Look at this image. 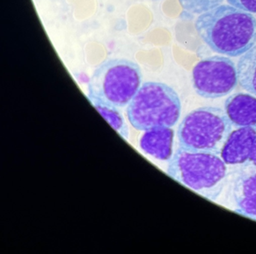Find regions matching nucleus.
<instances>
[{
    "instance_id": "obj_1",
    "label": "nucleus",
    "mask_w": 256,
    "mask_h": 254,
    "mask_svg": "<svg viewBox=\"0 0 256 254\" xmlns=\"http://www.w3.org/2000/svg\"><path fill=\"white\" fill-rule=\"evenodd\" d=\"M194 29L214 52L236 57L256 44V18L230 5H220L200 14Z\"/></svg>"
},
{
    "instance_id": "obj_2",
    "label": "nucleus",
    "mask_w": 256,
    "mask_h": 254,
    "mask_svg": "<svg viewBox=\"0 0 256 254\" xmlns=\"http://www.w3.org/2000/svg\"><path fill=\"white\" fill-rule=\"evenodd\" d=\"M167 172L172 179L211 201L218 198L228 178L221 157L181 146L169 160Z\"/></svg>"
},
{
    "instance_id": "obj_3",
    "label": "nucleus",
    "mask_w": 256,
    "mask_h": 254,
    "mask_svg": "<svg viewBox=\"0 0 256 254\" xmlns=\"http://www.w3.org/2000/svg\"><path fill=\"white\" fill-rule=\"evenodd\" d=\"M126 113L128 122L138 131L172 128L180 117V99L168 85L146 82L128 104Z\"/></svg>"
},
{
    "instance_id": "obj_4",
    "label": "nucleus",
    "mask_w": 256,
    "mask_h": 254,
    "mask_svg": "<svg viewBox=\"0 0 256 254\" xmlns=\"http://www.w3.org/2000/svg\"><path fill=\"white\" fill-rule=\"evenodd\" d=\"M142 74L136 62L125 59L102 62L88 82V99L116 107L128 105L142 86Z\"/></svg>"
},
{
    "instance_id": "obj_5",
    "label": "nucleus",
    "mask_w": 256,
    "mask_h": 254,
    "mask_svg": "<svg viewBox=\"0 0 256 254\" xmlns=\"http://www.w3.org/2000/svg\"><path fill=\"white\" fill-rule=\"evenodd\" d=\"M232 125L226 111L218 107L196 109L180 124V146L190 150L220 155L232 133Z\"/></svg>"
},
{
    "instance_id": "obj_6",
    "label": "nucleus",
    "mask_w": 256,
    "mask_h": 254,
    "mask_svg": "<svg viewBox=\"0 0 256 254\" xmlns=\"http://www.w3.org/2000/svg\"><path fill=\"white\" fill-rule=\"evenodd\" d=\"M192 83L196 93L200 97L215 99L226 96L238 85L234 62L224 56L206 58L193 68Z\"/></svg>"
},
{
    "instance_id": "obj_7",
    "label": "nucleus",
    "mask_w": 256,
    "mask_h": 254,
    "mask_svg": "<svg viewBox=\"0 0 256 254\" xmlns=\"http://www.w3.org/2000/svg\"><path fill=\"white\" fill-rule=\"evenodd\" d=\"M250 164L235 179L233 195L236 212L256 221V167Z\"/></svg>"
},
{
    "instance_id": "obj_8",
    "label": "nucleus",
    "mask_w": 256,
    "mask_h": 254,
    "mask_svg": "<svg viewBox=\"0 0 256 254\" xmlns=\"http://www.w3.org/2000/svg\"><path fill=\"white\" fill-rule=\"evenodd\" d=\"M256 131L251 128H239L232 131L222 149V159L228 165H240L250 161Z\"/></svg>"
},
{
    "instance_id": "obj_9",
    "label": "nucleus",
    "mask_w": 256,
    "mask_h": 254,
    "mask_svg": "<svg viewBox=\"0 0 256 254\" xmlns=\"http://www.w3.org/2000/svg\"><path fill=\"white\" fill-rule=\"evenodd\" d=\"M224 111L232 125L256 131V97L246 93L234 94L226 99Z\"/></svg>"
},
{
    "instance_id": "obj_10",
    "label": "nucleus",
    "mask_w": 256,
    "mask_h": 254,
    "mask_svg": "<svg viewBox=\"0 0 256 254\" xmlns=\"http://www.w3.org/2000/svg\"><path fill=\"white\" fill-rule=\"evenodd\" d=\"M174 131L168 127L144 131L140 147L145 153L160 161H168L173 156Z\"/></svg>"
},
{
    "instance_id": "obj_11",
    "label": "nucleus",
    "mask_w": 256,
    "mask_h": 254,
    "mask_svg": "<svg viewBox=\"0 0 256 254\" xmlns=\"http://www.w3.org/2000/svg\"><path fill=\"white\" fill-rule=\"evenodd\" d=\"M236 71L240 86L256 96V45L241 56Z\"/></svg>"
},
{
    "instance_id": "obj_12",
    "label": "nucleus",
    "mask_w": 256,
    "mask_h": 254,
    "mask_svg": "<svg viewBox=\"0 0 256 254\" xmlns=\"http://www.w3.org/2000/svg\"><path fill=\"white\" fill-rule=\"evenodd\" d=\"M92 105L100 112V114L110 124V126L125 140H128L130 135L128 126L118 107L98 101H92Z\"/></svg>"
},
{
    "instance_id": "obj_13",
    "label": "nucleus",
    "mask_w": 256,
    "mask_h": 254,
    "mask_svg": "<svg viewBox=\"0 0 256 254\" xmlns=\"http://www.w3.org/2000/svg\"><path fill=\"white\" fill-rule=\"evenodd\" d=\"M184 11L191 14H202L221 5L224 0H178Z\"/></svg>"
},
{
    "instance_id": "obj_14",
    "label": "nucleus",
    "mask_w": 256,
    "mask_h": 254,
    "mask_svg": "<svg viewBox=\"0 0 256 254\" xmlns=\"http://www.w3.org/2000/svg\"><path fill=\"white\" fill-rule=\"evenodd\" d=\"M230 5L252 14H256V0H227Z\"/></svg>"
},
{
    "instance_id": "obj_15",
    "label": "nucleus",
    "mask_w": 256,
    "mask_h": 254,
    "mask_svg": "<svg viewBox=\"0 0 256 254\" xmlns=\"http://www.w3.org/2000/svg\"><path fill=\"white\" fill-rule=\"evenodd\" d=\"M250 164L256 167V138L254 140V144H253L252 149L251 155H250Z\"/></svg>"
}]
</instances>
